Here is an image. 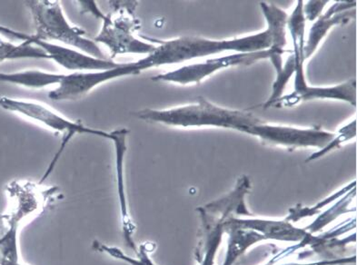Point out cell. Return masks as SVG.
<instances>
[{"label": "cell", "instance_id": "cell-19", "mask_svg": "<svg viewBox=\"0 0 357 265\" xmlns=\"http://www.w3.org/2000/svg\"><path fill=\"white\" fill-rule=\"evenodd\" d=\"M295 56L291 55L289 59L287 60V65L284 66V68H282L281 70L278 71V77L277 81H275V83L274 84V86H273V95L271 98H269V100L266 102L265 108L268 107V105L273 103V102H275L281 98L287 81L289 80V78L292 76L293 73H295Z\"/></svg>", "mask_w": 357, "mask_h": 265}, {"label": "cell", "instance_id": "cell-23", "mask_svg": "<svg viewBox=\"0 0 357 265\" xmlns=\"http://www.w3.org/2000/svg\"><path fill=\"white\" fill-rule=\"evenodd\" d=\"M81 7L83 8L82 11L86 12V13H91L94 15L97 19L103 20L105 17V15L102 13L100 8H98V6L96 5L94 1H80L79 2Z\"/></svg>", "mask_w": 357, "mask_h": 265}, {"label": "cell", "instance_id": "cell-4", "mask_svg": "<svg viewBox=\"0 0 357 265\" xmlns=\"http://www.w3.org/2000/svg\"><path fill=\"white\" fill-rule=\"evenodd\" d=\"M34 20L35 38L59 41L97 59H107L94 40L84 37L85 30L71 26L59 1L37 0L26 2Z\"/></svg>", "mask_w": 357, "mask_h": 265}, {"label": "cell", "instance_id": "cell-10", "mask_svg": "<svg viewBox=\"0 0 357 265\" xmlns=\"http://www.w3.org/2000/svg\"><path fill=\"white\" fill-rule=\"evenodd\" d=\"M248 135H256L263 144H275L292 147L314 146L325 149L335 137V134L321 130L319 128L298 129L272 126L264 123L254 126L248 131Z\"/></svg>", "mask_w": 357, "mask_h": 265}, {"label": "cell", "instance_id": "cell-22", "mask_svg": "<svg viewBox=\"0 0 357 265\" xmlns=\"http://www.w3.org/2000/svg\"><path fill=\"white\" fill-rule=\"evenodd\" d=\"M328 1H310L307 3L304 13L307 15V20L313 21L319 16L324 7L328 4Z\"/></svg>", "mask_w": 357, "mask_h": 265}, {"label": "cell", "instance_id": "cell-7", "mask_svg": "<svg viewBox=\"0 0 357 265\" xmlns=\"http://www.w3.org/2000/svg\"><path fill=\"white\" fill-rule=\"evenodd\" d=\"M8 197L6 220L21 227L29 221L40 216L51 203L60 197L59 188H44L43 183L26 181H13L6 189Z\"/></svg>", "mask_w": 357, "mask_h": 265}, {"label": "cell", "instance_id": "cell-2", "mask_svg": "<svg viewBox=\"0 0 357 265\" xmlns=\"http://www.w3.org/2000/svg\"><path fill=\"white\" fill-rule=\"evenodd\" d=\"M137 116L144 121L164 123L167 126H212L235 129L248 134L251 128L264 123L253 114L230 111L210 104L205 98H199V103L170 110L143 109Z\"/></svg>", "mask_w": 357, "mask_h": 265}, {"label": "cell", "instance_id": "cell-1", "mask_svg": "<svg viewBox=\"0 0 357 265\" xmlns=\"http://www.w3.org/2000/svg\"><path fill=\"white\" fill-rule=\"evenodd\" d=\"M268 23V29L260 34L230 41H211L199 38H180L174 40L161 42L160 46L150 55L141 59L146 69L164 65L176 64L197 59L214 55L222 51L235 50L242 53L257 52L266 48L284 50L287 44L286 12L274 5L261 4Z\"/></svg>", "mask_w": 357, "mask_h": 265}, {"label": "cell", "instance_id": "cell-18", "mask_svg": "<svg viewBox=\"0 0 357 265\" xmlns=\"http://www.w3.org/2000/svg\"><path fill=\"white\" fill-rule=\"evenodd\" d=\"M355 197L356 188H354L352 191L350 190L349 192H347L344 197L339 201L337 204H335L331 209L322 213L313 224L305 227V230L310 234L317 233V232L322 230V229L326 227L330 222L334 221V220L342 215V213L350 212L351 210H348L347 207L349 206L351 202H352V199Z\"/></svg>", "mask_w": 357, "mask_h": 265}, {"label": "cell", "instance_id": "cell-24", "mask_svg": "<svg viewBox=\"0 0 357 265\" xmlns=\"http://www.w3.org/2000/svg\"><path fill=\"white\" fill-rule=\"evenodd\" d=\"M344 263H351V260L348 261H322V262H317V263H311V264H287L283 265H334L337 264H344ZM266 265H272L271 264L268 263V264Z\"/></svg>", "mask_w": 357, "mask_h": 265}, {"label": "cell", "instance_id": "cell-8", "mask_svg": "<svg viewBox=\"0 0 357 265\" xmlns=\"http://www.w3.org/2000/svg\"><path fill=\"white\" fill-rule=\"evenodd\" d=\"M144 70L145 68L139 60L120 64L118 68L109 70L75 72L64 75L59 86L50 93L49 98L53 101L77 100L102 84L119 77L139 75Z\"/></svg>", "mask_w": 357, "mask_h": 265}, {"label": "cell", "instance_id": "cell-13", "mask_svg": "<svg viewBox=\"0 0 357 265\" xmlns=\"http://www.w3.org/2000/svg\"><path fill=\"white\" fill-rule=\"evenodd\" d=\"M227 221L236 227L251 229L262 234L266 240L283 241V242L299 243L294 246L296 251L302 247L311 245L313 242V234L308 233L305 229L294 227L292 222L284 221H273L264 219H239L230 218Z\"/></svg>", "mask_w": 357, "mask_h": 265}, {"label": "cell", "instance_id": "cell-16", "mask_svg": "<svg viewBox=\"0 0 357 265\" xmlns=\"http://www.w3.org/2000/svg\"><path fill=\"white\" fill-rule=\"evenodd\" d=\"M64 75L47 73L40 70H26L16 73H1L0 83H10L28 89H43L47 86L56 85L61 82Z\"/></svg>", "mask_w": 357, "mask_h": 265}, {"label": "cell", "instance_id": "cell-20", "mask_svg": "<svg viewBox=\"0 0 357 265\" xmlns=\"http://www.w3.org/2000/svg\"><path fill=\"white\" fill-rule=\"evenodd\" d=\"M356 120H354L353 123H351L350 125L346 126L343 129L340 130V135L338 137H335L334 139L330 142L328 146L323 149L319 152H317L313 153L307 160V162L314 160V159L319 158L321 156L326 155V153L331 151V150L337 149L339 146L344 141L349 140L351 138L355 137L356 132Z\"/></svg>", "mask_w": 357, "mask_h": 265}, {"label": "cell", "instance_id": "cell-15", "mask_svg": "<svg viewBox=\"0 0 357 265\" xmlns=\"http://www.w3.org/2000/svg\"><path fill=\"white\" fill-rule=\"evenodd\" d=\"M224 229L225 233L229 234V249L223 265H233L249 247L266 240V238L257 232L236 227L230 224L227 220Z\"/></svg>", "mask_w": 357, "mask_h": 265}, {"label": "cell", "instance_id": "cell-3", "mask_svg": "<svg viewBox=\"0 0 357 265\" xmlns=\"http://www.w3.org/2000/svg\"><path fill=\"white\" fill-rule=\"evenodd\" d=\"M305 17L303 6L298 4L290 19L287 20L288 28L291 31L294 43V56H295L296 62V80L295 92L289 96L280 98L273 102L266 108L284 104V105H294L303 100H311L316 98H333L339 99L349 102L354 107H356V80L348 81L344 85L335 87H328V89H321V87H309L305 83L304 76V47H305Z\"/></svg>", "mask_w": 357, "mask_h": 265}, {"label": "cell", "instance_id": "cell-25", "mask_svg": "<svg viewBox=\"0 0 357 265\" xmlns=\"http://www.w3.org/2000/svg\"><path fill=\"white\" fill-rule=\"evenodd\" d=\"M22 265H28V264H22Z\"/></svg>", "mask_w": 357, "mask_h": 265}, {"label": "cell", "instance_id": "cell-11", "mask_svg": "<svg viewBox=\"0 0 357 265\" xmlns=\"http://www.w3.org/2000/svg\"><path fill=\"white\" fill-rule=\"evenodd\" d=\"M111 141L115 146L116 151V192H118L120 222L121 231L126 245L136 252L137 245L135 241L137 233V225L129 210L127 188L125 181V156L128 151L127 137L129 131L127 128L116 129L111 132Z\"/></svg>", "mask_w": 357, "mask_h": 265}, {"label": "cell", "instance_id": "cell-12", "mask_svg": "<svg viewBox=\"0 0 357 265\" xmlns=\"http://www.w3.org/2000/svg\"><path fill=\"white\" fill-rule=\"evenodd\" d=\"M29 43L40 47L47 54L50 59L54 60L63 68L75 72L82 71H103L118 68L120 64L111 59H101L97 57L86 55L75 48H68L54 44L52 42L40 40L35 38Z\"/></svg>", "mask_w": 357, "mask_h": 265}, {"label": "cell", "instance_id": "cell-9", "mask_svg": "<svg viewBox=\"0 0 357 265\" xmlns=\"http://www.w3.org/2000/svg\"><path fill=\"white\" fill-rule=\"evenodd\" d=\"M286 52L284 50L269 48V50L257 51V52L241 53L238 55L221 57L208 60L203 64H195L183 66L178 70L169 73L158 75L153 77L155 82H173L188 85L189 83H200L204 77H208L218 69L227 68L231 66H248L254 64L258 60L273 59L275 56H282Z\"/></svg>", "mask_w": 357, "mask_h": 265}, {"label": "cell", "instance_id": "cell-6", "mask_svg": "<svg viewBox=\"0 0 357 265\" xmlns=\"http://www.w3.org/2000/svg\"><path fill=\"white\" fill-rule=\"evenodd\" d=\"M0 108L10 111V112L20 114L21 116L34 120V121L43 123L47 128L52 129L54 131L63 132L64 137H63L61 146H60L59 153H56L52 162H51L47 173H45V177H49L60 156H61L63 150L65 149L66 146H67L75 135L86 134L111 140L110 132L88 128V126H84L81 122L71 121V120L60 116L58 113L54 112V111L45 107V105L34 103V102L16 100V99L2 96V98H0Z\"/></svg>", "mask_w": 357, "mask_h": 265}, {"label": "cell", "instance_id": "cell-5", "mask_svg": "<svg viewBox=\"0 0 357 265\" xmlns=\"http://www.w3.org/2000/svg\"><path fill=\"white\" fill-rule=\"evenodd\" d=\"M113 10L105 15L103 26L95 38L96 43L104 44L109 48L111 60L119 55L137 54L149 56L155 50L154 45L141 41L134 36L140 28L139 20L135 16L137 2H110Z\"/></svg>", "mask_w": 357, "mask_h": 265}, {"label": "cell", "instance_id": "cell-14", "mask_svg": "<svg viewBox=\"0 0 357 265\" xmlns=\"http://www.w3.org/2000/svg\"><path fill=\"white\" fill-rule=\"evenodd\" d=\"M356 2H339L333 5L325 15L319 17L310 30L307 44L304 47V59H307L317 50L320 41L325 37L333 26L347 24L351 20H356Z\"/></svg>", "mask_w": 357, "mask_h": 265}, {"label": "cell", "instance_id": "cell-17", "mask_svg": "<svg viewBox=\"0 0 357 265\" xmlns=\"http://www.w3.org/2000/svg\"><path fill=\"white\" fill-rule=\"evenodd\" d=\"M21 59H50V56L41 47L29 43V41L16 45L0 38V62Z\"/></svg>", "mask_w": 357, "mask_h": 265}, {"label": "cell", "instance_id": "cell-21", "mask_svg": "<svg viewBox=\"0 0 357 265\" xmlns=\"http://www.w3.org/2000/svg\"><path fill=\"white\" fill-rule=\"evenodd\" d=\"M0 34L10 39L12 41H21V43L26 41H31L33 39V35L25 34V33L16 31V30L6 28V26H0Z\"/></svg>", "mask_w": 357, "mask_h": 265}]
</instances>
